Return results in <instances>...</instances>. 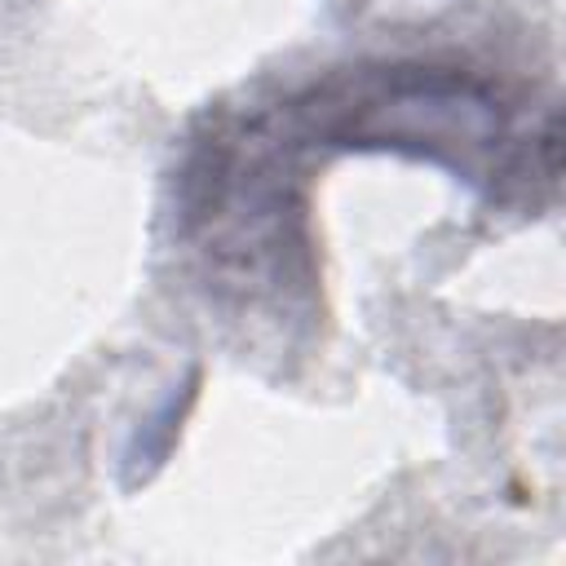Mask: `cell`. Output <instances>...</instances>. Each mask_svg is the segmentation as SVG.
<instances>
[{"instance_id":"cell-1","label":"cell","mask_w":566,"mask_h":566,"mask_svg":"<svg viewBox=\"0 0 566 566\" xmlns=\"http://www.w3.org/2000/svg\"><path fill=\"white\" fill-rule=\"evenodd\" d=\"M296 115L327 146L402 150L451 164L469 181H486L509 142L500 93L451 66H376L314 84Z\"/></svg>"}]
</instances>
